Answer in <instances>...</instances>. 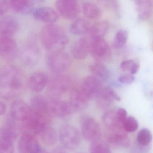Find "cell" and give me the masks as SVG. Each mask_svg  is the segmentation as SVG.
Returning <instances> with one entry per match:
<instances>
[{
	"label": "cell",
	"instance_id": "6da1fadb",
	"mask_svg": "<svg viewBox=\"0 0 153 153\" xmlns=\"http://www.w3.org/2000/svg\"><path fill=\"white\" fill-rule=\"evenodd\" d=\"M25 78L19 69L8 66L0 72V95L5 98L16 96L24 88Z\"/></svg>",
	"mask_w": 153,
	"mask_h": 153
},
{
	"label": "cell",
	"instance_id": "7a4b0ae2",
	"mask_svg": "<svg viewBox=\"0 0 153 153\" xmlns=\"http://www.w3.org/2000/svg\"><path fill=\"white\" fill-rule=\"evenodd\" d=\"M40 37L43 46L51 52L62 51L69 41L64 30L54 24H48L43 27Z\"/></svg>",
	"mask_w": 153,
	"mask_h": 153
},
{
	"label": "cell",
	"instance_id": "3957f363",
	"mask_svg": "<svg viewBox=\"0 0 153 153\" xmlns=\"http://www.w3.org/2000/svg\"><path fill=\"white\" fill-rule=\"evenodd\" d=\"M46 61L50 70L56 74H62L69 68L71 64L69 55L62 51L51 52L46 57Z\"/></svg>",
	"mask_w": 153,
	"mask_h": 153
},
{
	"label": "cell",
	"instance_id": "277c9868",
	"mask_svg": "<svg viewBox=\"0 0 153 153\" xmlns=\"http://www.w3.org/2000/svg\"><path fill=\"white\" fill-rule=\"evenodd\" d=\"M22 130L23 133L34 136L39 133L48 125L46 117L32 110L27 119L23 122Z\"/></svg>",
	"mask_w": 153,
	"mask_h": 153
},
{
	"label": "cell",
	"instance_id": "5b68a950",
	"mask_svg": "<svg viewBox=\"0 0 153 153\" xmlns=\"http://www.w3.org/2000/svg\"><path fill=\"white\" fill-rule=\"evenodd\" d=\"M59 138L62 144L68 149H75L80 144V134L72 125L65 124L61 128Z\"/></svg>",
	"mask_w": 153,
	"mask_h": 153
},
{
	"label": "cell",
	"instance_id": "8992f818",
	"mask_svg": "<svg viewBox=\"0 0 153 153\" xmlns=\"http://www.w3.org/2000/svg\"><path fill=\"white\" fill-rule=\"evenodd\" d=\"M48 88L50 93L57 98V97L61 95L68 92L71 85V80L68 75L64 74H56L48 82Z\"/></svg>",
	"mask_w": 153,
	"mask_h": 153
},
{
	"label": "cell",
	"instance_id": "52a82bcc",
	"mask_svg": "<svg viewBox=\"0 0 153 153\" xmlns=\"http://www.w3.org/2000/svg\"><path fill=\"white\" fill-rule=\"evenodd\" d=\"M55 7L58 14L68 20L76 19L80 12L78 2L74 0H59L55 2Z\"/></svg>",
	"mask_w": 153,
	"mask_h": 153
},
{
	"label": "cell",
	"instance_id": "ba28073f",
	"mask_svg": "<svg viewBox=\"0 0 153 153\" xmlns=\"http://www.w3.org/2000/svg\"><path fill=\"white\" fill-rule=\"evenodd\" d=\"M90 52L98 61H104L110 58L111 50L107 42L103 38L91 39Z\"/></svg>",
	"mask_w": 153,
	"mask_h": 153
},
{
	"label": "cell",
	"instance_id": "9c48e42d",
	"mask_svg": "<svg viewBox=\"0 0 153 153\" xmlns=\"http://www.w3.org/2000/svg\"><path fill=\"white\" fill-rule=\"evenodd\" d=\"M48 110L50 115L59 118H64L75 112L69 102L52 98L48 101Z\"/></svg>",
	"mask_w": 153,
	"mask_h": 153
},
{
	"label": "cell",
	"instance_id": "30bf717a",
	"mask_svg": "<svg viewBox=\"0 0 153 153\" xmlns=\"http://www.w3.org/2000/svg\"><path fill=\"white\" fill-rule=\"evenodd\" d=\"M81 131L84 138L92 142L100 138L101 127L96 120L91 117H87L82 122Z\"/></svg>",
	"mask_w": 153,
	"mask_h": 153
},
{
	"label": "cell",
	"instance_id": "8fae6325",
	"mask_svg": "<svg viewBox=\"0 0 153 153\" xmlns=\"http://www.w3.org/2000/svg\"><path fill=\"white\" fill-rule=\"evenodd\" d=\"M102 82L94 76L87 77L83 80L80 89L88 99L96 98L102 89Z\"/></svg>",
	"mask_w": 153,
	"mask_h": 153
},
{
	"label": "cell",
	"instance_id": "7c38bea8",
	"mask_svg": "<svg viewBox=\"0 0 153 153\" xmlns=\"http://www.w3.org/2000/svg\"><path fill=\"white\" fill-rule=\"evenodd\" d=\"M18 149L21 153H42L44 150L34 136L25 133L19 138Z\"/></svg>",
	"mask_w": 153,
	"mask_h": 153
},
{
	"label": "cell",
	"instance_id": "4fadbf2b",
	"mask_svg": "<svg viewBox=\"0 0 153 153\" xmlns=\"http://www.w3.org/2000/svg\"><path fill=\"white\" fill-rule=\"evenodd\" d=\"M17 53V44L12 37L0 36V56L7 60H12Z\"/></svg>",
	"mask_w": 153,
	"mask_h": 153
},
{
	"label": "cell",
	"instance_id": "5bb4252c",
	"mask_svg": "<svg viewBox=\"0 0 153 153\" xmlns=\"http://www.w3.org/2000/svg\"><path fill=\"white\" fill-rule=\"evenodd\" d=\"M31 111V107L22 100H16L10 106V114L12 118L19 121H25Z\"/></svg>",
	"mask_w": 153,
	"mask_h": 153
},
{
	"label": "cell",
	"instance_id": "9a60e30c",
	"mask_svg": "<svg viewBox=\"0 0 153 153\" xmlns=\"http://www.w3.org/2000/svg\"><path fill=\"white\" fill-rule=\"evenodd\" d=\"M35 18L39 21L48 24H54L58 21L59 15L56 10L51 7H42L36 8L33 10Z\"/></svg>",
	"mask_w": 153,
	"mask_h": 153
},
{
	"label": "cell",
	"instance_id": "2e32d148",
	"mask_svg": "<svg viewBox=\"0 0 153 153\" xmlns=\"http://www.w3.org/2000/svg\"><path fill=\"white\" fill-rule=\"evenodd\" d=\"M71 52L75 59H85L90 52V40L86 37L79 38L72 45Z\"/></svg>",
	"mask_w": 153,
	"mask_h": 153
},
{
	"label": "cell",
	"instance_id": "e0dca14e",
	"mask_svg": "<svg viewBox=\"0 0 153 153\" xmlns=\"http://www.w3.org/2000/svg\"><path fill=\"white\" fill-rule=\"evenodd\" d=\"M96 98L98 106L102 108H107L114 101L121 100L118 94L110 87H103Z\"/></svg>",
	"mask_w": 153,
	"mask_h": 153
},
{
	"label": "cell",
	"instance_id": "ac0fdd59",
	"mask_svg": "<svg viewBox=\"0 0 153 153\" xmlns=\"http://www.w3.org/2000/svg\"><path fill=\"white\" fill-rule=\"evenodd\" d=\"M108 140L112 145L122 147H127L129 145L128 137L123 128L109 130Z\"/></svg>",
	"mask_w": 153,
	"mask_h": 153
},
{
	"label": "cell",
	"instance_id": "d6986e66",
	"mask_svg": "<svg viewBox=\"0 0 153 153\" xmlns=\"http://www.w3.org/2000/svg\"><path fill=\"white\" fill-rule=\"evenodd\" d=\"M18 29V23L14 18L7 16L0 19V36L12 37Z\"/></svg>",
	"mask_w": 153,
	"mask_h": 153
},
{
	"label": "cell",
	"instance_id": "ffe728a7",
	"mask_svg": "<svg viewBox=\"0 0 153 153\" xmlns=\"http://www.w3.org/2000/svg\"><path fill=\"white\" fill-rule=\"evenodd\" d=\"M49 78L47 74L43 72L33 73L29 79V87L34 92H41L48 85Z\"/></svg>",
	"mask_w": 153,
	"mask_h": 153
},
{
	"label": "cell",
	"instance_id": "44dd1931",
	"mask_svg": "<svg viewBox=\"0 0 153 153\" xmlns=\"http://www.w3.org/2000/svg\"><path fill=\"white\" fill-rule=\"evenodd\" d=\"M89 99L80 88H73L70 93V103L74 111H79L85 108L88 104Z\"/></svg>",
	"mask_w": 153,
	"mask_h": 153
},
{
	"label": "cell",
	"instance_id": "7402d4cb",
	"mask_svg": "<svg viewBox=\"0 0 153 153\" xmlns=\"http://www.w3.org/2000/svg\"><path fill=\"white\" fill-rule=\"evenodd\" d=\"M135 3L138 18L141 20L149 19L152 12L151 1L149 0H137Z\"/></svg>",
	"mask_w": 153,
	"mask_h": 153
},
{
	"label": "cell",
	"instance_id": "603a6c76",
	"mask_svg": "<svg viewBox=\"0 0 153 153\" xmlns=\"http://www.w3.org/2000/svg\"><path fill=\"white\" fill-rule=\"evenodd\" d=\"M9 7L16 13L27 14L32 11L33 2L27 0H12L7 1Z\"/></svg>",
	"mask_w": 153,
	"mask_h": 153
},
{
	"label": "cell",
	"instance_id": "cb8c5ba5",
	"mask_svg": "<svg viewBox=\"0 0 153 153\" xmlns=\"http://www.w3.org/2000/svg\"><path fill=\"white\" fill-rule=\"evenodd\" d=\"M31 109L36 112L46 117L49 115L48 101L41 96H36L31 101Z\"/></svg>",
	"mask_w": 153,
	"mask_h": 153
},
{
	"label": "cell",
	"instance_id": "d4e9b609",
	"mask_svg": "<svg viewBox=\"0 0 153 153\" xmlns=\"http://www.w3.org/2000/svg\"><path fill=\"white\" fill-rule=\"evenodd\" d=\"M110 28V24L107 21H101L95 23L89 29L91 39L103 38Z\"/></svg>",
	"mask_w": 153,
	"mask_h": 153
},
{
	"label": "cell",
	"instance_id": "484cf974",
	"mask_svg": "<svg viewBox=\"0 0 153 153\" xmlns=\"http://www.w3.org/2000/svg\"><path fill=\"white\" fill-rule=\"evenodd\" d=\"M90 28V25L87 20L79 18L72 23L70 27V31L74 35H83L88 33Z\"/></svg>",
	"mask_w": 153,
	"mask_h": 153
},
{
	"label": "cell",
	"instance_id": "4316f807",
	"mask_svg": "<svg viewBox=\"0 0 153 153\" xmlns=\"http://www.w3.org/2000/svg\"><path fill=\"white\" fill-rule=\"evenodd\" d=\"M39 135L43 143L46 146H52L57 142V132L53 128L49 125H46Z\"/></svg>",
	"mask_w": 153,
	"mask_h": 153
},
{
	"label": "cell",
	"instance_id": "83f0119b",
	"mask_svg": "<svg viewBox=\"0 0 153 153\" xmlns=\"http://www.w3.org/2000/svg\"><path fill=\"white\" fill-rule=\"evenodd\" d=\"M82 12L85 17L89 19H95L101 16L98 7L91 2H85L82 6Z\"/></svg>",
	"mask_w": 153,
	"mask_h": 153
},
{
	"label": "cell",
	"instance_id": "f1b7e54d",
	"mask_svg": "<svg viewBox=\"0 0 153 153\" xmlns=\"http://www.w3.org/2000/svg\"><path fill=\"white\" fill-rule=\"evenodd\" d=\"M90 70L94 76L99 80L106 81L109 78V71L107 68L101 62H96L92 64Z\"/></svg>",
	"mask_w": 153,
	"mask_h": 153
},
{
	"label": "cell",
	"instance_id": "f546056e",
	"mask_svg": "<svg viewBox=\"0 0 153 153\" xmlns=\"http://www.w3.org/2000/svg\"><path fill=\"white\" fill-rule=\"evenodd\" d=\"M104 123L109 129V130L122 128V125L118 121L115 111H109L106 113L103 118Z\"/></svg>",
	"mask_w": 153,
	"mask_h": 153
},
{
	"label": "cell",
	"instance_id": "4dcf8cb0",
	"mask_svg": "<svg viewBox=\"0 0 153 153\" xmlns=\"http://www.w3.org/2000/svg\"><path fill=\"white\" fill-rule=\"evenodd\" d=\"M90 153H111L109 146L100 138L91 142L90 146Z\"/></svg>",
	"mask_w": 153,
	"mask_h": 153
},
{
	"label": "cell",
	"instance_id": "1f68e13d",
	"mask_svg": "<svg viewBox=\"0 0 153 153\" xmlns=\"http://www.w3.org/2000/svg\"><path fill=\"white\" fill-rule=\"evenodd\" d=\"M128 39V32L121 29L116 33L114 39L113 46L116 49H120L125 46Z\"/></svg>",
	"mask_w": 153,
	"mask_h": 153
},
{
	"label": "cell",
	"instance_id": "d6a6232c",
	"mask_svg": "<svg viewBox=\"0 0 153 153\" xmlns=\"http://www.w3.org/2000/svg\"><path fill=\"white\" fill-rule=\"evenodd\" d=\"M0 137L14 143L17 138L18 133L13 126L7 125L1 129Z\"/></svg>",
	"mask_w": 153,
	"mask_h": 153
},
{
	"label": "cell",
	"instance_id": "836d02e7",
	"mask_svg": "<svg viewBox=\"0 0 153 153\" xmlns=\"http://www.w3.org/2000/svg\"><path fill=\"white\" fill-rule=\"evenodd\" d=\"M152 134L149 130L143 128L140 130L137 137V140L140 145L146 146L149 145L152 140Z\"/></svg>",
	"mask_w": 153,
	"mask_h": 153
},
{
	"label": "cell",
	"instance_id": "e575fe53",
	"mask_svg": "<svg viewBox=\"0 0 153 153\" xmlns=\"http://www.w3.org/2000/svg\"><path fill=\"white\" fill-rule=\"evenodd\" d=\"M124 130L127 132H134L138 128L137 121L132 116H128L122 123Z\"/></svg>",
	"mask_w": 153,
	"mask_h": 153
},
{
	"label": "cell",
	"instance_id": "d590c367",
	"mask_svg": "<svg viewBox=\"0 0 153 153\" xmlns=\"http://www.w3.org/2000/svg\"><path fill=\"white\" fill-rule=\"evenodd\" d=\"M120 68L123 71L128 72L131 75L136 74L139 70L138 64L132 60H128L123 62Z\"/></svg>",
	"mask_w": 153,
	"mask_h": 153
},
{
	"label": "cell",
	"instance_id": "8d00e7d4",
	"mask_svg": "<svg viewBox=\"0 0 153 153\" xmlns=\"http://www.w3.org/2000/svg\"><path fill=\"white\" fill-rule=\"evenodd\" d=\"M14 143L0 137V153H14Z\"/></svg>",
	"mask_w": 153,
	"mask_h": 153
},
{
	"label": "cell",
	"instance_id": "74e56055",
	"mask_svg": "<svg viewBox=\"0 0 153 153\" xmlns=\"http://www.w3.org/2000/svg\"><path fill=\"white\" fill-rule=\"evenodd\" d=\"M115 113L117 120L122 125L123 123L128 117L127 111L123 108H120L115 111Z\"/></svg>",
	"mask_w": 153,
	"mask_h": 153
},
{
	"label": "cell",
	"instance_id": "f35d334b",
	"mask_svg": "<svg viewBox=\"0 0 153 153\" xmlns=\"http://www.w3.org/2000/svg\"><path fill=\"white\" fill-rule=\"evenodd\" d=\"M135 80V77L133 75L129 74L122 75L119 78L120 83L123 84H131Z\"/></svg>",
	"mask_w": 153,
	"mask_h": 153
},
{
	"label": "cell",
	"instance_id": "ab89813d",
	"mask_svg": "<svg viewBox=\"0 0 153 153\" xmlns=\"http://www.w3.org/2000/svg\"><path fill=\"white\" fill-rule=\"evenodd\" d=\"M9 8L7 1H0V16L5 14Z\"/></svg>",
	"mask_w": 153,
	"mask_h": 153
},
{
	"label": "cell",
	"instance_id": "60d3db41",
	"mask_svg": "<svg viewBox=\"0 0 153 153\" xmlns=\"http://www.w3.org/2000/svg\"><path fill=\"white\" fill-rule=\"evenodd\" d=\"M7 111V106L5 103L0 102V115L5 114Z\"/></svg>",
	"mask_w": 153,
	"mask_h": 153
},
{
	"label": "cell",
	"instance_id": "b9f144b4",
	"mask_svg": "<svg viewBox=\"0 0 153 153\" xmlns=\"http://www.w3.org/2000/svg\"><path fill=\"white\" fill-rule=\"evenodd\" d=\"M53 153H67V152L60 149H58L54 150Z\"/></svg>",
	"mask_w": 153,
	"mask_h": 153
},
{
	"label": "cell",
	"instance_id": "7bdbcfd3",
	"mask_svg": "<svg viewBox=\"0 0 153 153\" xmlns=\"http://www.w3.org/2000/svg\"><path fill=\"white\" fill-rule=\"evenodd\" d=\"M42 153H48V152H47V151H45V150H44V149L43 151H42Z\"/></svg>",
	"mask_w": 153,
	"mask_h": 153
}]
</instances>
